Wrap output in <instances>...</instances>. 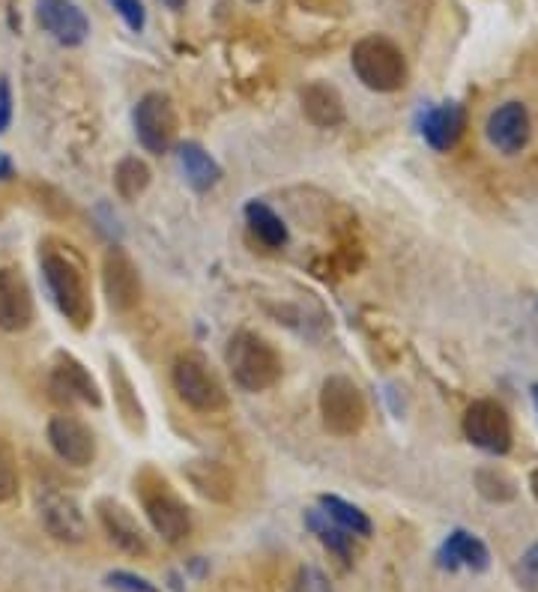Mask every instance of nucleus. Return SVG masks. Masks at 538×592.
Listing matches in <instances>:
<instances>
[{
  "label": "nucleus",
  "mask_w": 538,
  "mask_h": 592,
  "mask_svg": "<svg viewBox=\"0 0 538 592\" xmlns=\"http://www.w3.org/2000/svg\"><path fill=\"white\" fill-rule=\"evenodd\" d=\"M171 383L177 390L179 402L189 404L198 413H219L228 407V392H224L219 374L212 371L210 360L198 350H186L174 360Z\"/></svg>",
  "instance_id": "nucleus-5"
},
{
  "label": "nucleus",
  "mask_w": 538,
  "mask_h": 592,
  "mask_svg": "<svg viewBox=\"0 0 538 592\" xmlns=\"http://www.w3.org/2000/svg\"><path fill=\"white\" fill-rule=\"evenodd\" d=\"M252 3H257V0H252Z\"/></svg>",
  "instance_id": "nucleus-38"
},
{
  "label": "nucleus",
  "mask_w": 538,
  "mask_h": 592,
  "mask_svg": "<svg viewBox=\"0 0 538 592\" xmlns=\"http://www.w3.org/2000/svg\"><path fill=\"white\" fill-rule=\"evenodd\" d=\"M299 102H303V114L308 117V123H315V127L332 129L344 123V99L327 81H311L303 87Z\"/></svg>",
  "instance_id": "nucleus-17"
},
{
  "label": "nucleus",
  "mask_w": 538,
  "mask_h": 592,
  "mask_svg": "<svg viewBox=\"0 0 538 592\" xmlns=\"http://www.w3.org/2000/svg\"><path fill=\"white\" fill-rule=\"evenodd\" d=\"M224 362H228L233 383L245 392H266L282 381L278 350L264 336L249 332V329L233 332L224 348Z\"/></svg>",
  "instance_id": "nucleus-2"
},
{
  "label": "nucleus",
  "mask_w": 538,
  "mask_h": 592,
  "mask_svg": "<svg viewBox=\"0 0 538 592\" xmlns=\"http://www.w3.org/2000/svg\"><path fill=\"white\" fill-rule=\"evenodd\" d=\"M520 571H524V578H527L532 586H538V541L527 550V553H524V560H520Z\"/></svg>",
  "instance_id": "nucleus-33"
},
{
  "label": "nucleus",
  "mask_w": 538,
  "mask_h": 592,
  "mask_svg": "<svg viewBox=\"0 0 538 592\" xmlns=\"http://www.w3.org/2000/svg\"><path fill=\"white\" fill-rule=\"evenodd\" d=\"M19 494V458L12 446L0 437V503H7Z\"/></svg>",
  "instance_id": "nucleus-28"
},
{
  "label": "nucleus",
  "mask_w": 538,
  "mask_h": 592,
  "mask_svg": "<svg viewBox=\"0 0 538 592\" xmlns=\"http://www.w3.org/2000/svg\"><path fill=\"white\" fill-rule=\"evenodd\" d=\"M150 165L138 156H127V160L117 162L114 168V189L123 201H138L150 186Z\"/></svg>",
  "instance_id": "nucleus-26"
},
{
  "label": "nucleus",
  "mask_w": 538,
  "mask_h": 592,
  "mask_svg": "<svg viewBox=\"0 0 538 592\" xmlns=\"http://www.w3.org/2000/svg\"><path fill=\"white\" fill-rule=\"evenodd\" d=\"M96 515H99V524H102V529L108 533V539L114 541L123 553H129V557H147V536H144V529H141V524L135 520V515H132L123 503L102 497L96 503Z\"/></svg>",
  "instance_id": "nucleus-12"
},
{
  "label": "nucleus",
  "mask_w": 538,
  "mask_h": 592,
  "mask_svg": "<svg viewBox=\"0 0 538 592\" xmlns=\"http://www.w3.org/2000/svg\"><path fill=\"white\" fill-rule=\"evenodd\" d=\"M106 583L117 592H162L156 583H150L141 574H132V571H108Z\"/></svg>",
  "instance_id": "nucleus-29"
},
{
  "label": "nucleus",
  "mask_w": 538,
  "mask_h": 592,
  "mask_svg": "<svg viewBox=\"0 0 538 592\" xmlns=\"http://www.w3.org/2000/svg\"><path fill=\"white\" fill-rule=\"evenodd\" d=\"M487 141L494 144L499 153L515 156L527 147L529 141V111L520 102H506L499 106L487 120Z\"/></svg>",
  "instance_id": "nucleus-15"
},
{
  "label": "nucleus",
  "mask_w": 538,
  "mask_h": 592,
  "mask_svg": "<svg viewBox=\"0 0 538 592\" xmlns=\"http://www.w3.org/2000/svg\"><path fill=\"white\" fill-rule=\"evenodd\" d=\"M43 264V278L54 306L64 315L75 329H87L94 324V296L87 285L85 264L75 257V252L66 245L64 249H48L45 245L40 254Z\"/></svg>",
  "instance_id": "nucleus-1"
},
{
  "label": "nucleus",
  "mask_w": 538,
  "mask_h": 592,
  "mask_svg": "<svg viewBox=\"0 0 538 592\" xmlns=\"http://www.w3.org/2000/svg\"><path fill=\"white\" fill-rule=\"evenodd\" d=\"M108 369H111V390H114V407L120 413V419L132 434H144L147 431V413H144L141 398H138L135 386L129 381L127 369L114 357L108 360Z\"/></svg>",
  "instance_id": "nucleus-21"
},
{
  "label": "nucleus",
  "mask_w": 538,
  "mask_h": 592,
  "mask_svg": "<svg viewBox=\"0 0 538 592\" xmlns=\"http://www.w3.org/2000/svg\"><path fill=\"white\" fill-rule=\"evenodd\" d=\"M532 398H536V410H538V383L532 386Z\"/></svg>",
  "instance_id": "nucleus-37"
},
{
  "label": "nucleus",
  "mask_w": 538,
  "mask_h": 592,
  "mask_svg": "<svg viewBox=\"0 0 538 592\" xmlns=\"http://www.w3.org/2000/svg\"><path fill=\"white\" fill-rule=\"evenodd\" d=\"M102 287H106L108 306L127 315L141 303V275L123 249H108L102 261Z\"/></svg>",
  "instance_id": "nucleus-10"
},
{
  "label": "nucleus",
  "mask_w": 538,
  "mask_h": 592,
  "mask_svg": "<svg viewBox=\"0 0 538 592\" xmlns=\"http://www.w3.org/2000/svg\"><path fill=\"white\" fill-rule=\"evenodd\" d=\"M111 7L123 15V22H127L132 31H141V28H144V7H141V0H111Z\"/></svg>",
  "instance_id": "nucleus-30"
},
{
  "label": "nucleus",
  "mask_w": 538,
  "mask_h": 592,
  "mask_svg": "<svg viewBox=\"0 0 538 592\" xmlns=\"http://www.w3.org/2000/svg\"><path fill=\"white\" fill-rule=\"evenodd\" d=\"M320 419L323 428L336 437H353L362 431V425L369 419V407L362 392L344 374H332L320 386Z\"/></svg>",
  "instance_id": "nucleus-6"
},
{
  "label": "nucleus",
  "mask_w": 538,
  "mask_h": 592,
  "mask_svg": "<svg viewBox=\"0 0 538 592\" xmlns=\"http://www.w3.org/2000/svg\"><path fill=\"white\" fill-rule=\"evenodd\" d=\"M245 222L252 228V233L266 245V249H282L287 243V224L282 222V216L264 201L245 204Z\"/></svg>",
  "instance_id": "nucleus-23"
},
{
  "label": "nucleus",
  "mask_w": 538,
  "mask_h": 592,
  "mask_svg": "<svg viewBox=\"0 0 538 592\" xmlns=\"http://www.w3.org/2000/svg\"><path fill=\"white\" fill-rule=\"evenodd\" d=\"M48 443L69 467H90L96 461V437L78 416L57 413L48 423Z\"/></svg>",
  "instance_id": "nucleus-9"
},
{
  "label": "nucleus",
  "mask_w": 538,
  "mask_h": 592,
  "mask_svg": "<svg viewBox=\"0 0 538 592\" xmlns=\"http://www.w3.org/2000/svg\"><path fill=\"white\" fill-rule=\"evenodd\" d=\"M52 386L64 398H73V402L90 404V407H102V390L99 383L94 381V374L75 360L73 353H57L54 357V374H52Z\"/></svg>",
  "instance_id": "nucleus-16"
},
{
  "label": "nucleus",
  "mask_w": 538,
  "mask_h": 592,
  "mask_svg": "<svg viewBox=\"0 0 538 592\" xmlns=\"http://www.w3.org/2000/svg\"><path fill=\"white\" fill-rule=\"evenodd\" d=\"M350 64L362 85L377 94H392L407 85V61L398 45L386 40V36H362L353 52H350Z\"/></svg>",
  "instance_id": "nucleus-4"
},
{
  "label": "nucleus",
  "mask_w": 538,
  "mask_h": 592,
  "mask_svg": "<svg viewBox=\"0 0 538 592\" xmlns=\"http://www.w3.org/2000/svg\"><path fill=\"white\" fill-rule=\"evenodd\" d=\"M33 294L19 270H0V329L24 332L33 324Z\"/></svg>",
  "instance_id": "nucleus-13"
},
{
  "label": "nucleus",
  "mask_w": 538,
  "mask_h": 592,
  "mask_svg": "<svg viewBox=\"0 0 538 592\" xmlns=\"http://www.w3.org/2000/svg\"><path fill=\"white\" fill-rule=\"evenodd\" d=\"M320 512H323L327 518L336 520L338 527L344 529V533L359 536V539H369L371 529H374L371 527L369 515H365L362 508L348 503V500L336 497V494H323V497H320Z\"/></svg>",
  "instance_id": "nucleus-25"
},
{
  "label": "nucleus",
  "mask_w": 538,
  "mask_h": 592,
  "mask_svg": "<svg viewBox=\"0 0 538 592\" xmlns=\"http://www.w3.org/2000/svg\"><path fill=\"white\" fill-rule=\"evenodd\" d=\"M135 494L144 506L150 527L168 545H179L191 536V512L183 503L177 491L168 485V479L158 476L156 470L144 467L135 476Z\"/></svg>",
  "instance_id": "nucleus-3"
},
{
  "label": "nucleus",
  "mask_w": 538,
  "mask_h": 592,
  "mask_svg": "<svg viewBox=\"0 0 538 592\" xmlns=\"http://www.w3.org/2000/svg\"><path fill=\"white\" fill-rule=\"evenodd\" d=\"M529 487H532V497H536V503H538V467L532 470V476H529Z\"/></svg>",
  "instance_id": "nucleus-35"
},
{
  "label": "nucleus",
  "mask_w": 538,
  "mask_h": 592,
  "mask_svg": "<svg viewBox=\"0 0 538 592\" xmlns=\"http://www.w3.org/2000/svg\"><path fill=\"white\" fill-rule=\"evenodd\" d=\"M132 127H135V138L141 147L162 156L174 147L179 132L177 108L171 102V96L165 94H147L132 111Z\"/></svg>",
  "instance_id": "nucleus-7"
},
{
  "label": "nucleus",
  "mask_w": 538,
  "mask_h": 592,
  "mask_svg": "<svg viewBox=\"0 0 538 592\" xmlns=\"http://www.w3.org/2000/svg\"><path fill=\"white\" fill-rule=\"evenodd\" d=\"M12 123V90L7 78H0V132H7Z\"/></svg>",
  "instance_id": "nucleus-32"
},
{
  "label": "nucleus",
  "mask_w": 538,
  "mask_h": 592,
  "mask_svg": "<svg viewBox=\"0 0 538 592\" xmlns=\"http://www.w3.org/2000/svg\"><path fill=\"white\" fill-rule=\"evenodd\" d=\"M36 19L61 45H81L90 33L87 15L75 7L73 0H40Z\"/></svg>",
  "instance_id": "nucleus-14"
},
{
  "label": "nucleus",
  "mask_w": 538,
  "mask_h": 592,
  "mask_svg": "<svg viewBox=\"0 0 538 592\" xmlns=\"http://www.w3.org/2000/svg\"><path fill=\"white\" fill-rule=\"evenodd\" d=\"M158 3H165V7H168V10H179V7H183V3H186V0H158Z\"/></svg>",
  "instance_id": "nucleus-36"
},
{
  "label": "nucleus",
  "mask_w": 538,
  "mask_h": 592,
  "mask_svg": "<svg viewBox=\"0 0 538 592\" xmlns=\"http://www.w3.org/2000/svg\"><path fill=\"white\" fill-rule=\"evenodd\" d=\"M440 566L449 571L454 569L485 571L487 566H491V550L485 548V541L475 539L473 533L454 529L452 536L443 541V548H440Z\"/></svg>",
  "instance_id": "nucleus-19"
},
{
  "label": "nucleus",
  "mask_w": 538,
  "mask_h": 592,
  "mask_svg": "<svg viewBox=\"0 0 538 592\" xmlns=\"http://www.w3.org/2000/svg\"><path fill=\"white\" fill-rule=\"evenodd\" d=\"M464 108L458 102H446V106H437L433 111H428L422 123V135L433 150H452L464 135Z\"/></svg>",
  "instance_id": "nucleus-20"
},
{
  "label": "nucleus",
  "mask_w": 538,
  "mask_h": 592,
  "mask_svg": "<svg viewBox=\"0 0 538 592\" xmlns=\"http://www.w3.org/2000/svg\"><path fill=\"white\" fill-rule=\"evenodd\" d=\"M179 168L195 191H210L216 183L222 180V165L212 160L210 153L198 141H186L177 147Z\"/></svg>",
  "instance_id": "nucleus-22"
},
{
  "label": "nucleus",
  "mask_w": 538,
  "mask_h": 592,
  "mask_svg": "<svg viewBox=\"0 0 538 592\" xmlns=\"http://www.w3.org/2000/svg\"><path fill=\"white\" fill-rule=\"evenodd\" d=\"M12 180V160L7 153H0V183Z\"/></svg>",
  "instance_id": "nucleus-34"
},
{
  "label": "nucleus",
  "mask_w": 538,
  "mask_h": 592,
  "mask_svg": "<svg viewBox=\"0 0 538 592\" xmlns=\"http://www.w3.org/2000/svg\"><path fill=\"white\" fill-rule=\"evenodd\" d=\"M183 473H186L191 487H195L201 497L212 500V503H231L233 500V491H237V487H233V476L219 461L195 458V461L183 467Z\"/></svg>",
  "instance_id": "nucleus-18"
},
{
  "label": "nucleus",
  "mask_w": 538,
  "mask_h": 592,
  "mask_svg": "<svg viewBox=\"0 0 538 592\" xmlns=\"http://www.w3.org/2000/svg\"><path fill=\"white\" fill-rule=\"evenodd\" d=\"M40 518H43L48 536L66 545H78L87 539V520L85 512L78 506V500L61 491H48L40 500Z\"/></svg>",
  "instance_id": "nucleus-11"
},
{
  "label": "nucleus",
  "mask_w": 538,
  "mask_h": 592,
  "mask_svg": "<svg viewBox=\"0 0 538 592\" xmlns=\"http://www.w3.org/2000/svg\"><path fill=\"white\" fill-rule=\"evenodd\" d=\"M466 440L487 456H506L512 449V419L496 402H473L464 413Z\"/></svg>",
  "instance_id": "nucleus-8"
},
{
  "label": "nucleus",
  "mask_w": 538,
  "mask_h": 592,
  "mask_svg": "<svg viewBox=\"0 0 538 592\" xmlns=\"http://www.w3.org/2000/svg\"><path fill=\"white\" fill-rule=\"evenodd\" d=\"M306 527L315 533L317 541H320V545H323L329 553H336L338 560L341 562L353 560V536L338 527L336 520L327 518L320 508H311V512H308Z\"/></svg>",
  "instance_id": "nucleus-24"
},
{
  "label": "nucleus",
  "mask_w": 538,
  "mask_h": 592,
  "mask_svg": "<svg viewBox=\"0 0 538 592\" xmlns=\"http://www.w3.org/2000/svg\"><path fill=\"white\" fill-rule=\"evenodd\" d=\"M299 592H332L329 581L323 578V571H317L315 566H306L299 571Z\"/></svg>",
  "instance_id": "nucleus-31"
},
{
  "label": "nucleus",
  "mask_w": 538,
  "mask_h": 592,
  "mask_svg": "<svg viewBox=\"0 0 538 592\" xmlns=\"http://www.w3.org/2000/svg\"><path fill=\"white\" fill-rule=\"evenodd\" d=\"M475 487L491 503H508V500L515 497V482L503 470H479L475 473Z\"/></svg>",
  "instance_id": "nucleus-27"
}]
</instances>
